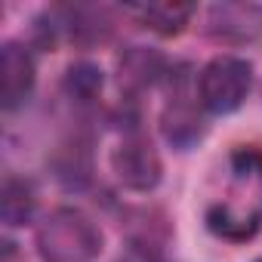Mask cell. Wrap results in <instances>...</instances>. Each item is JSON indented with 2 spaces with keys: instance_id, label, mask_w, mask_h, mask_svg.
<instances>
[{
  "instance_id": "obj_1",
  "label": "cell",
  "mask_w": 262,
  "mask_h": 262,
  "mask_svg": "<svg viewBox=\"0 0 262 262\" xmlns=\"http://www.w3.org/2000/svg\"><path fill=\"white\" fill-rule=\"evenodd\" d=\"M37 250L43 262H93L102 250V231L86 213L62 207L40 222Z\"/></svg>"
},
{
  "instance_id": "obj_4",
  "label": "cell",
  "mask_w": 262,
  "mask_h": 262,
  "mask_svg": "<svg viewBox=\"0 0 262 262\" xmlns=\"http://www.w3.org/2000/svg\"><path fill=\"white\" fill-rule=\"evenodd\" d=\"M207 34L222 43H250L262 34L259 4H213L207 13Z\"/></svg>"
},
{
  "instance_id": "obj_2",
  "label": "cell",
  "mask_w": 262,
  "mask_h": 262,
  "mask_svg": "<svg viewBox=\"0 0 262 262\" xmlns=\"http://www.w3.org/2000/svg\"><path fill=\"white\" fill-rule=\"evenodd\" d=\"M253 86V68L237 56H216L201 71V105L213 114H231Z\"/></svg>"
},
{
  "instance_id": "obj_5",
  "label": "cell",
  "mask_w": 262,
  "mask_h": 262,
  "mask_svg": "<svg viewBox=\"0 0 262 262\" xmlns=\"http://www.w3.org/2000/svg\"><path fill=\"white\" fill-rule=\"evenodd\" d=\"M34 90V59L22 43H4L0 50V105L7 111L25 105Z\"/></svg>"
},
{
  "instance_id": "obj_9",
  "label": "cell",
  "mask_w": 262,
  "mask_h": 262,
  "mask_svg": "<svg viewBox=\"0 0 262 262\" xmlns=\"http://www.w3.org/2000/svg\"><path fill=\"white\" fill-rule=\"evenodd\" d=\"M161 56L158 53H148L142 47H133L123 59H120V80L133 83V86H145L151 83L158 74H161Z\"/></svg>"
},
{
  "instance_id": "obj_11",
  "label": "cell",
  "mask_w": 262,
  "mask_h": 262,
  "mask_svg": "<svg viewBox=\"0 0 262 262\" xmlns=\"http://www.w3.org/2000/svg\"><path fill=\"white\" fill-rule=\"evenodd\" d=\"M207 222H210V228H213L216 234L241 241V237H250V234L256 231L259 216H234L231 207H213L210 216H207Z\"/></svg>"
},
{
  "instance_id": "obj_12",
  "label": "cell",
  "mask_w": 262,
  "mask_h": 262,
  "mask_svg": "<svg viewBox=\"0 0 262 262\" xmlns=\"http://www.w3.org/2000/svg\"><path fill=\"white\" fill-rule=\"evenodd\" d=\"M256 262H262V259H256Z\"/></svg>"
},
{
  "instance_id": "obj_7",
  "label": "cell",
  "mask_w": 262,
  "mask_h": 262,
  "mask_svg": "<svg viewBox=\"0 0 262 262\" xmlns=\"http://www.w3.org/2000/svg\"><path fill=\"white\" fill-rule=\"evenodd\" d=\"M139 19L145 22V28L164 34V37H173L179 34L188 19L194 16V4H179V0H161V4H145L136 10Z\"/></svg>"
},
{
  "instance_id": "obj_8",
  "label": "cell",
  "mask_w": 262,
  "mask_h": 262,
  "mask_svg": "<svg viewBox=\"0 0 262 262\" xmlns=\"http://www.w3.org/2000/svg\"><path fill=\"white\" fill-rule=\"evenodd\" d=\"M164 136H167V142H173L179 148L194 145L204 136V120H201L198 108L188 102H173L164 111Z\"/></svg>"
},
{
  "instance_id": "obj_10",
  "label": "cell",
  "mask_w": 262,
  "mask_h": 262,
  "mask_svg": "<svg viewBox=\"0 0 262 262\" xmlns=\"http://www.w3.org/2000/svg\"><path fill=\"white\" fill-rule=\"evenodd\" d=\"M65 90H68L77 102L96 99L99 90H102V71H99V65H93V62H77V65H71L68 74H65Z\"/></svg>"
},
{
  "instance_id": "obj_6",
  "label": "cell",
  "mask_w": 262,
  "mask_h": 262,
  "mask_svg": "<svg viewBox=\"0 0 262 262\" xmlns=\"http://www.w3.org/2000/svg\"><path fill=\"white\" fill-rule=\"evenodd\" d=\"M34 207H37L34 185H31L28 179L10 176V179L4 182V191H0V216H4V222H7L10 228L25 225V222H31Z\"/></svg>"
},
{
  "instance_id": "obj_3",
  "label": "cell",
  "mask_w": 262,
  "mask_h": 262,
  "mask_svg": "<svg viewBox=\"0 0 262 262\" xmlns=\"http://www.w3.org/2000/svg\"><path fill=\"white\" fill-rule=\"evenodd\" d=\"M111 167L117 179L133 191H148L161 182V158L145 136L123 139L111 155Z\"/></svg>"
}]
</instances>
